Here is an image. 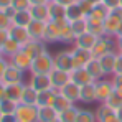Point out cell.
<instances>
[{"mask_svg": "<svg viewBox=\"0 0 122 122\" xmlns=\"http://www.w3.org/2000/svg\"><path fill=\"white\" fill-rule=\"evenodd\" d=\"M116 114H117V117H119V121L122 122V106L119 107V109H117V111H116Z\"/></svg>", "mask_w": 122, "mask_h": 122, "instance_id": "obj_55", "label": "cell"}, {"mask_svg": "<svg viewBox=\"0 0 122 122\" xmlns=\"http://www.w3.org/2000/svg\"><path fill=\"white\" fill-rule=\"evenodd\" d=\"M23 74H25V71H21L20 68H17L15 64L8 63V66H7V71H5V74H3V78H2V81H3V84H15V82H23Z\"/></svg>", "mask_w": 122, "mask_h": 122, "instance_id": "obj_10", "label": "cell"}, {"mask_svg": "<svg viewBox=\"0 0 122 122\" xmlns=\"http://www.w3.org/2000/svg\"><path fill=\"white\" fill-rule=\"evenodd\" d=\"M23 82H15V84H5V97L10 101H15L20 104L21 101V92H23Z\"/></svg>", "mask_w": 122, "mask_h": 122, "instance_id": "obj_20", "label": "cell"}, {"mask_svg": "<svg viewBox=\"0 0 122 122\" xmlns=\"http://www.w3.org/2000/svg\"><path fill=\"white\" fill-rule=\"evenodd\" d=\"M8 58H5V56H2L0 58V81H2V78H3V74H5V71H7V66H8Z\"/></svg>", "mask_w": 122, "mask_h": 122, "instance_id": "obj_45", "label": "cell"}, {"mask_svg": "<svg viewBox=\"0 0 122 122\" xmlns=\"http://www.w3.org/2000/svg\"><path fill=\"white\" fill-rule=\"evenodd\" d=\"M50 79H51V86L53 89L60 91L64 84L71 81V73L69 71H63V69H58V68H53V71L50 73Z\"/></svg>", "mask_w": 122, "mask_h": 122, "instance_id": "obj_8", "label": "cell"}, {"mask_svg": "<svg viewBox=\"0 0 122 122\" xmlns=\"http://www.w3.org/2000/svg\"><path fill=\"white\" fill-rule=\"evenodd\" d=\"M28 84H30L31 87H35L38 92H41V91H48V89H53L51 79H50V74H30Z\"/></svg>", "mask_w": 122, "mask_h": 122, "instance_id": "obj_9", "label": "cell"}, {"mask_svg": "<svg viewBox=\"0 0 122 122\" xmlns=\"http://www.w3.org/2000/svg\"><path fill=\"white\" fill-rule=\"evenodd\" d=\"M71 55H73V61H74V68H84L89 60L92 58V53L89 50H84V48H79V46H71Z\"/></svg>", "mask_w": 122, "mask_h": 122, "instance_id": "obj_7", "label": "cell"}, {"mask_svg": "<svg viewBox=\"0 0 122 122\" xmlns=\"http://www.w3.org/2000/svg\"><path fill=\"white\" fill-rule=\"evenodd\" d=\"M78 5L81 7V10H82V13H84V17H87V15L91 13L92 7H94V3H92L91 0H78Z\"/></svg>", "mask_w": 122, "mask_h": 122, "instance_id": "obj_42", "label": "cell"}, {"mask_svg": "<svg viewBox=\"0 0 122 122\" xmlns=\"http://www.w3.org/2000/svg\"><path fill=\"white\" fill-rule=\"evenodd\" d=\"M15 117L18 122H38V107L20 102L17 106Z\"/></svg>", "mask_w": 122, "mask_h": 122, "instance_id": "obj_3", "label": "cell"}, {"mask_svg": "<svg viewBox=\"0 0 122 122\" xmlns=\"http://www.w3.org/2000/svg\"><path fill=\"white\" fill-rule=\"evenodd\" d=\"M112 82H114V89L119 92V94H122V74H112Z\"/></svg>", "mask_w": 122, "mask_h": 122, "instance_id": "obj_43", "label": "cell"}, {"mask_svg": "<svg viewBox=\"0 0 122 122\" xmlns=\"http://www.w3.org/2000/svg\"><path fill=\"white\" fill-rule=\"evenodd\" d=\"M78 112H79V109H78L76 106H71L69 109L63 111L58 117H60L61 122H76V119H78Z\"/></svg>", "mask_w": 122, "mask_h": 122, "instance_id": "obj_35", "label": "cell"}, {"mask_svg": "<svg viewBox=\"0 0 122 122\" xmlns=\"http://www.w3.org/2000/svg\"><path fill=\"white\" fill-rule=\"evenodd\" d=\"M55 68L63 69V71H69V73L74 69V61H73L71 50H63V51L55 55Z\"/></svg>", "mask_w": 122, "mask_h": 122, "instance_id": "obj_6", "label": "cell"}, {"mask_svg": "<svg viewBox=\"0 0 122 122\" xmlns=\"http://www.w3.org/2000/svg\"><path fill=\"white\" fill-rule=\"evenodd\" d=\"M8 61L12 63V64H15L17 68H20L21 71H30V68H31V58L23 51V50H20V51H17L12 58H8Z\"/></svg>", "mask_w": 122, "mask_h": 122, "instance_id": "obj_14", "label": "cell"}, {"mask_svg": "<svg viewBox=\"0 0 122 122\" xmlns=\"http://www.w3.org/2000/svg\"><path fill=\"white\" fill-rule=\"evenodd\" d=\"M12 7L15 10H30L31 2L30 0H12Z\"/></svg>", "mask_w": 122, "mask_h": 122, "instance_id": "obj_41", "label": "cell"}, {"mask_svg": "<svg viewBox=\"0 0 122 122\" xmlns=\"http://www.w3.org/2000/svg\"><path fill=\"white\" fill-rule=\"evenodd\" d=\"M30 13L33 20H41V21H50V8L48 3H40V5H31Z\"/></svg>", "mask_w": 122, "mask_h": 122, "instance_id": "obj_22", "label": "cell"}, {"mask_svg": "<svg viewBox=\"0 0 122 122\" xmlns=\"http://www.w3.org/2000/svg\"><path fill=\"white\" fill-rule=\"evenodd\" d=\"M122 23V7L116 8V10H111L107 18L104 20V30H106V35L107 36H116L119 28H121Z\"/></svg>", "mask_w": 122, "mask_h": 122, "instance_id": "obj_2", "label": "cell"}, {"mask_svg": "<svg viewBox=\"0 0 122 122\" xmlns=\"http://www.w3.org/2000/svg\"><path fill=\"white\" fill-rule=\"evenodd\" d=\"M60 92L66 97V99H69L73 104H76V102H79L81 86H79V84H76V82H73V81H69L68 84H64V86L60 89Z\"/></svg>", "mask_w": 122, "mask_h": 122, "instance_id": "obj_11", "label": "cell"}, {"mask_svg": "<svg viewBox=\"0 0 122 122\" xmlns=\"http://www.w3.org/2000/svg\"><path fill=\"white\" fill-rule=\"evenodd\" d=\"M50 2H51V0H50Z\"/></svg>", "mask_w": 122, "mask_h": 122, "instance_id": "obj_62", "label": "cell"}, {"mask_svg": "<svg viewBox=\"0 0 122 122\" xmlns=\"http://www.w3.org/2000/svg\"><path fill=\"white\" fill-rule=\"evenodd\" d=\"M116 45H117V51H122V36L116 38Z\"/></svg>", "mask_w": 122, "mask_h": 122, "instance_id": "obj_53", "label": "cell"}, {"mask_svg": "<svg viewBox=\"0 0 122 122\" xmlns=\"http://www.w3.org/2000/svg\"><path fill=\"white\" fill-rule=\"evenodd\" d=\"M31 20H33V18H31L30 10H17L15 17L12 18V23L17 25V26H28Z\"/></svg>", "mask_w": 122, "mask_h": 122, "instance_id": "obj_30", "label": "cell"}, {"mask_svg": "<svg viewBox=\"0 0 122 122\" xmlns=\"http://www.w3.org/2000/svg\"><path fill=\"white\" fill-rule=\"evenodd\" d=\"M7 7H12V0H0V8H7Z\"/></svg>", "mask_w": 122, "mask_h": 122, "instance_id": "obj_50", "label": "cell"}, {"mask_svg": "<svg viewBox=\"0 0 122 122\" xmlns=\"http://www.w3.org/2000/svg\"><path fill=\"white\" fill-rule=\"evenodd\" d=\"M56 94V89H48V91H41L38 92V99H36V106H51L53 97Z\"/></svg>", "mask_w": 122, "mask_h": 122, "instance_id": "obj_33", "label": "cell"}, {"mask_svg": "<svg viewBox=\"0 0 122 122\" xmlns=\"http://www.w3.org/2000/svg\"><path fill=\"white\" fill-rule=\"evenodd\" d=\"M17 102L15 101H10V99H2L0 101V111L3 112V114H15V111H17Z\"/></svg>", "mask_w": 122, "mask_h": 122, "instance_id": "obj_37", "label": "cell"}, {"mask_svg": "<svg viewBox=\"0 0 122 122\" xmlns=\"http://www.w3.org/2000/svg\"><path fill=\"white\" fill-rule=\"evenodd\" d=\"M84 68L89 71V74L94 78V81H99V79H102V78H106V73H104V69H102L99 58H91L89 63H87Z\"/></svg>", "mask_w": 122, "mask_h": 122, "instance_id": "obj_21", "label": "cell"}, {"mask_svg": "<svg viewBox=\"0 0 122 122\" xmlns=\"http://www.w3.org/2000/svg\"><path fill=\"white\" fill-rule=\"evenodd\" d=\"M31 5H40V3H48L50 0H30Z\"/></svg>", "mask_w": 122, "mask_h": 122, "instance_id": "obj_54", "label": "cell"}, {"mask_svg": "<svg viewBox=\"0 0 122 122\" xmlns=\"http://www.w3.org/2000/svg\"><path fill=\"white\" fill-rule=\"evenodd\" d=\"M69 25H71V28H73V31H74L76 36H79V35H82V33L87 31V20H86V18L69 21Z\"/></svg>", "mask_w": 122, "mask_h": 122, "instance_id": "obj_36", "label": "cell"}, {"mask_svg": "<svg viewBox=\"0 0 122 122\" xmlns=\"http://www.w3.org/2000/svg\"><path fill=\"white\" fill-rule=\"evenodd\" d=\"M55 68V55H51L48 50L38 55L36 58L31 61V68H30V74H50Z\"/></svg>", "mask_w": 122, "mask_h": 122, "instance_id": "obj_1", "label": "cell"}, {"mask_svg": "<svg viewBox=\"0 0 122 122\" xmlns=\"http://www.w3.org/2000/svg\"><path fill=\"white\" fill-rule=\"evenodd\" d=\"M94 84H96V97H97V102H106V99L114 92V82H112V79L102 78L99 81H94Z\"/></svg>", "mask_w": 122, "mask_h": 122, "instance_id": "obj_5", "label": "cell"}, {"mask_svg": "<svg viewBox=\"0 0 122 122\" xmlns=\"http://www.w3.org/2000/svg\"><path fill=\"white\" fill-rule=\"evenodd\" d=\"M109 8L104 5V3H94V7H92V10H91V13L86 17V18H89V20H101L104 21L106 18H107V15H109Z\"/></svg>", "mask_w": 122, "mask_h": 122, "instance_id": "obj_26", "label": "cell"}, {"mask_svg": "<svg viewBox=\"0 0 122 122\" xmlns=\"http://www.w3.org/2000/svg\"><path fill=\"white\" fill-rule=\"evenodd\" d=\"M71 106H74V104L69 101V99H66V97L61 94L60 91H56V94H55V97H53V102H51V107H53V109L58 112V116H60L63 111L69 109Z\"/></svg>", "mask_w": 122, "mask_h": 122, "instance_id": "obj_25", "label": "cell"}, {"mask_svg": "<svg viewBox=\"0 0 122 122\" xmlns=\"http://www.w3.org/2000/svg\"><path fill=\"white\" fill-rule=\"evenodd\" d=\"M121 7H122V0H121Z\"/></svg>", "mask_w": 122, "mask_h": 122, "instance_id": "obj_61", "label": "cell"}, {"mask_svg": "<svg viewBox=\"0 0 122 122\" xmlns=\"http://www.w3.org/2000/svg\"><path fill=\"white\" fill-rule=\"evenodd\" d=\"M10 38V33H8V30H0V46L5 43V41Z\"/></svg>", "mask_w": 122, "mask_h": 122, "instance_id": "obj_49", "label": "cell"}, {"mask_svg": "<svg viewBox=\"0 0 122 122\" xmlns=\"http://www.w3.org/2000/svg\"><path fill=\"white\" fill-rule=\"evenodd\" d=\"M20 50H21V45L17 43L13 38H8V40L2 45V55H3L5 58H12V56H13L17 51H20Z\"/></svg>", "mask_w": 122, "mask_h": 122, "instance_id": "obj_29", "label": "cell"}, {"mask_svg": "<svg viewBox=\"0 0 122 122\" xmlns=\"http://www.w3.org/2000/svg\"><path fill=\"white\" fill-rule=\"evenodd\" d=\"M111 112H114L112 109H109L104 102H99V106H97V109L94 111V114H96V119H97V122L99 121H102L107 114H111Z\"/></svg>", "mask_w": 122, "mask_h": 122, "instance_id": "obj_39", "label": "cell"}, {"mask_svg": "<svg viewBox=\"0 0 122 122\" xmlns=\"http://www.w3.org/2000/svg\"><path fill=\"white\" fill-rule=\"evenodd\" d=\"M79 101L84 104H91V102H96V84L94 82H89V84H84L81 86V96H79Z\"/></svg>", "mask_w": 122, "mask_h": 122, "instance_id": "obj_24", "label": "cell"}, {"mask_svg": "<svg viewBox=\"0 0 122 122\" xmlns=\"http://www.w3.org/2000/svg\"><path fill=\"white\" fill-rule=\"evenodd\" d=\"M45 43H58L61 41V26L55 21H48L46 25V31H45V36H43Z\"/></svg>", "mask_w": 122, "mask_h": 122, "instance_id": "obj_17", "label": "cell"}, {"mask_svg": "<svg viewBox=\"0 0 122 122\" xmlns=\"http://www.w3.org/2000/svg\"><path fill=\"white\" fill-rule=\"evenodd\" d=\"M2 99H5V84H3V81H0V101Z\"/></svg>", "mask_w": 122, "mask_h": 122, "instance_id": "obj_52", "label": "cell"}, {"mask_svg": "<svg viewBox=\"0 0 122 122\" xmlns=\"http://www.w3.org/2000/svg\"><path fill=\"white\" fill-rule=\"evenodd\" d=\"M2 56H3V55H2V46H0V58H2Z\"/></svg>", "mask_w": 122, "mask_h": 122, "instance_id": "obj_59", "label": "cell"}, {"mask_svg": "<svg viewBox=\"0 0 122 122\" xmlns=\"http://www.w3.org/2000/svg\"><path fill=\"white\" fill-rule=\"evenodd\" d=\"M56 117H58V112L51 106H40L38 107V122H51Z\"/></svg>", "mask_w": 122, "mask_h": 122, "instance_id": "obj_28", "label": "cell"}, {"mask_svg": "<svg viewBox=\"0 0 122 122\" xmlns=\"http://www.w3.org/2000/svg\"><path fill=\"white\" fill-rule=\"evenodd\" d=\"M58 3H61V5H64V7H68V5H71V3H76L78 0H56Z\"/></svg>", "mask_w": 122, "mask_h": 122, "instance_id": "obj_51", "label": "cell"}, {"mask_svg": "<svg viewBox=\"0 0 122 122\" xmlns=\"http://www.w3.org/2000/svg\"><path fill=\"white\" fill-rule=\"evenodd\" d=\"M97 36L96 35H92V33H89V31H86V33H82L79 36H76V40H74V46H79V48H84V50H92L94 48V45L97 43Z\"/></svg>", "mask_w": 122, "mask_h": 122, "instance_id": "obj_19", "label": "cell"}, {"mask_svg": "<svg viewBox=\"0 0 122 122\" xmlns=\"http://www.w3.org/2000/svg\"><path fill=\"white\" fill-rule=\"evenodd\" d=\"M101 3H104L109 10H116L121 7V0H101Z\"/></svg>", "mask_w": 122, "mask_h": 122, "instance_id": "obj_44", "label": "cell"}, {"mask_svg": "<svg viewBox=\"0 0 122 122\" xmlns=\"http://www.w3.org/2000/svg\"><path fill=\"white\" fill-rule=\"evenodd\" d=\"M117 48V45L114 43V40H112V36H101L99 40H97V43L94 45V48L91 50V53H92V58H101V56H104V55H107L109 51H114Z\"/></svg>", "mask_w": 122, "mask_h": 122, "instance_id": "obj_4", "label": "cell"}, {"mask_svg": "<svg viewBox=\"0 0 122 122\" xmlns=\"http://www.w3.org/2000/svg\"><path fill=\"white\" fill-rule=\"evenodd\" d=\"M36 99H38V91L35 87H31L30 84L23 86V92H21V101L23 104H30V106H36Z\"/></svg>", "mask_w": 122, "mask_h": 122, "instance_id": "obj_27", "label": "cell"}, {"mask_svg": "<svg viewBox=\"0 0 122 122\" xmlns=\"http://www.w3.org/2000/svg\"><path fill=\"white\" fill-rule=\"evenodd\" d=\"M46 25L48 21H41V20H31L30 25L26 26L28 28V33L31 36V40H41L45 36V31H46Z\"/></svg>", "mask_w": 122, "mask_h": 122, "instance_id": "obj_16", "label": "cell"}, {"mask_svg": "<svg viewBox=\"0 0 122 122\" xmlns=\"http://www.w3.org/2000/svg\"><path fill=\"white\" fill-rule=\"evenodd\" d=\"M91 2H92V3H99L101 0H91Z\"/></svg>", "mask_w": 122, "mask_h": 122, "instance_id": "obj_58", "label": "cell"}, {"mask_svg": "<svg viewBox=\"0 0 122 122\" xmlns=\"http://www.w3.org/2000/svg\"><path fill=\"white\" fill-rule=\"evenodd\" d=\"M114 74H122V53L121 51H119V56H117V63H116Z\"/></svg>", "mask_w": 122, "mask_h": 122, "instance_id": "obj_47", "label": "cell"}, {"mask_svg": "<svg viewBox=\"0 0 122 122\" xmlns=\"http://www.w3.org/2000/svg\"><path fill=\"white\" fill-rule=\"evenodd\" d=\"M71 81L84 86V84H89V82H94V78L89 74V71L86 68H74L71 71Z\"/></svg>", "mask_w": 122, "mask_h": 122, "instance_id": "obj_18", "label": "cell"}, {"mask_svg": "<svg viewBox=\"0 0 122 122\" xmlns=\"http://www.w3.org/2000/svg\"><path fill=\"white\" fill-rule=\"evenodd\" d=\"M48 8H50V21H56L61 18H66V7L58 3L56 0L48 2Z\"/></svg>", "mask_w": 122, "mask_h": 122, "instance_id": "obj_23", "label": "cell"}, {"mask_svg": "<svg viewBox=\"0 0 122 122\" xmlns=\"http://www.w3.org/2000/svg\"><path fill=\"white\" fill-rule=\"evenodd\" d=\"M119 36H122V23H121V28H119V31H117V35H116L114 38H119Z\"/></svg>", "mask_w": 122, "mask_h": 122, "instance_id": "obj_56", "label": "cell"}, {"mask_svg": "<svg viewBox=\"0 0 122 122\" xmlns=\"http://www.w3.org/2000/svg\"><path fill=\"white\" fill-rule=\"evenodd\" d=\"M51 122H61V121H60V117H56L55 121H51Z\"/></svg>", "mask_w": 122, "mask_h": 122, "instance_id": "obj_57", "label": "cell"}, {"mask_svg": "<svg viewBox=\"0 0 122 122\" xmlns=\"http://www.w3.org/2000/svg\"><path fill=\"white\" fill-rule=\"evenodd\" d=\"M117 56H119V51H109L107 55H104L99 58L101 61V66L102 69H104V73H106V76L107 74H114V69H116V63H117Z\"/></svg>", "mask_w": 122, "mask_h": 122, "instance_id": "obj_12", "label": "cell"}, {"mask_svg": "<svg viewBox=\"0 0 122 122\" xmlns=\"http://www.w3.org/2000/svg\"><path fill=\"white\" fill-rule=\"evenodd\" d=\"M81 18H86V17H84V13H82L81 7L78 5V2H76V3H71V5L66 7V20H68V21L81 20Z\"/></svg>", "mask_w": 122, "mask_h": 122, "instance_id": "obj_31", "label": "cell"}, {"mask_svg": "<svg viewBox=\"0 0 122 122\" xmlns=\"http://www.w3.org/2000/svg\"><path fill=\"white\" fill-rule=\"evenodd\" d=\"M104 104H106L109 109H112V111L116 112V111H117V109L122 106V94H119V92L114 89V92H112V94L106 99V102H104Z\"/></svg>", "mask_w": 122, "mask_h": 122, "instance_id": "obj_34", "label": "cell"}, {"mask_svg": "<svg viewBox=\"0 0 122 122\" xmlns=\"http://www.w3.org/2000/svg\"><path fill=\"white\" fill-rule=\"evenodd\" d=\"M86 20H87V31H89V33L96 35L97 38H101V36H106L104 21H101V20H89V18H86Z\"/></svg>", "mask_w": 122, "mask_h": 122, "instance_id": "obj_32", "label": "cell"}, {"mask_svg": "<svg viewBox=\"0 0 122 122\" xmlns=\"http://www.w3.org/2000/svg\"><path fill=\"white\" fill-rule=\"evenodd\" d=\"M99 122H121L119 121V117H117V114L116 112H111V114H107L102 121H99Z\"/></svg>", "mask_w": 122, "mask_h": 122, "instance_id": "obj_46", "label": "cell"}, {"mask_svg": "<svg viewBox=\"0 0 122 122\" xmlns=\"http://www.w3.org/2000/svg\"><path fill=\"white\" fill-rule=\"evenodd\" d=\"M0 122H18V121H17L15 114H3L2 119H0Z\"/></svg>", "mask_w": 122, "mask_h": 122, "instance_id": "obj_48", "label": "cell"}, {"mask_svg": "<svg viewBox=\"0 0 122 122\" xmlns=\"http://www.w3.org/2000/svg\"><path fill=\"white\" fill-rule=\"evenodd\" d=\"M12 25H13L12 23V18L5 13V10L0 8V30H10Z\"/></svg>", "mask_w": 122, "mask_h": 122, "instance_id": "obj_40", "label": "cell"}, {"mask_svg": "<svg viewBox=\"0 0 122 122\" xmlns=\"http://www.w3.org/2000/svg\"><path fill=\"white\" fill-rule=\"evenodd\" d=\"M2 116H3V112H2V111H0V119H2Z\"/></svg>", "mask_w": 122, "mask_h": 122, "instance_id": "obj_60", "label": "cell"}, {"mask_svg": "<svg viewBox=\"0 0 122 122\" xmlns=\"http://www.w3.org/2000/svg\"><path fill=\"white\" fill-rule=\"evenodd\" d=\"M8 33H10V38H13L17 43H20L21 46L26 45L28 41L31 40V36H30L26 26H17V25H12L10 30H8Z\"/></svg>", "mask_w": 122, "mask_h": 122, "instance_id": "obj_13", "label": "cell"}, {"mask_svg": "<svg viewBox=\"0 0 122 122\" xmlns=\"http://www.w3.org/2000/svg\"><path fill=\"white\" fill-rule=\"evenodd\" d=\"M76 122H97V119H96V114H94L92 111H87V109H79Z\"/></svg>", "mask_w": 122, "mask_h": 122, "instance_id": "obj_38", "label": "cell"}, {"mask_svg": "<svg viewBox=\"0 0 122 122\" xmlns=\"http://www.w3.org/2000/svg\"><path fill=\"white\" fill-rule=\"evenodd\" d=\"M21 50L33 60V58H36L38 55H41L43 51H46V46H45V41H41V40H30L26 45L21 46Z\"/></svg>", "mask_w": 122, "mask_h": 122, "instance_id": "obj_15", "label": "cell"}]
</instances>
